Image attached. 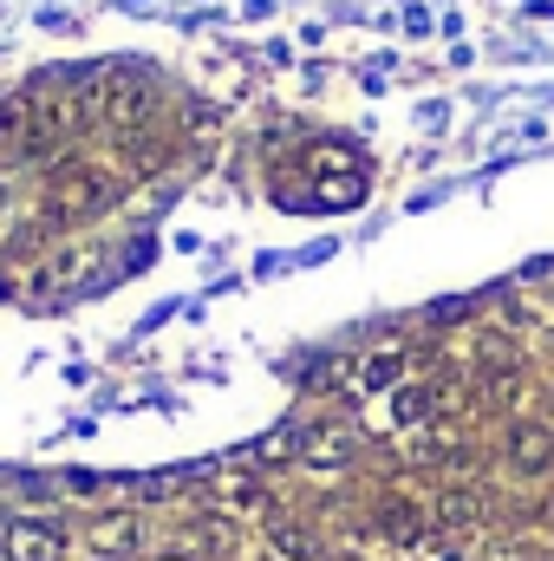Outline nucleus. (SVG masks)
<instances>
[{
    "mask_svg": "<svg viewBox=\"0 0 554 561\" xmlns=\"http://www.w3.org/2000/svg\"><path fill=\"white\" fill-rule=\"evenodd\" d=\"M79 99H85V112H92V118L118 125L125 138H131V125L143 131V118H150V79L131 72V66H105V72H92Z\"/></svg>",
    "mask_w": 554,
    "mask_h": 561,
    "instance_id": "nucleus-1",
    "label": "nucleus"
},
{
    "mask_svg": "<svg viewBox=\"0 0 554 561\" xmlns=\"http://www.w3.org/2000/svg\"><path fill=\"white\" fill-rule=\"evenodd\" d=\"M112 203V176L105 170H85V163H66L46 190V222H85Z\"/></svg>",
    "mask_w": 554,
    "mask_h": 561,
    "instance_id": "nucleus-2",
    "label": "nucleus"
},
{
    "mask_svg": "<svg viewBox=\"0 0 554 561\" xmlns=\"http://www.w3.org/2000/svg\"><path fill=\"white\" fill-rule=\"evenodd\" d=\"M7 561H66V536H59V523H39V516L7 523Z\"/></svg>",
    "mask_w": 554,
    "mask_h": 561,
    "instance_id": "nucleus-3",
    "label": "nucleus"
},
{
    "mask_svg": "<svg viewBox=\"0 0 554 561\" xmlns=\"http://www.w3.org/2000/svg\"><path fill=\"white\" fill-rule=\"evenodd\" d=\"M509 463L522 470V477H542V470H554V431L535 419L509 424Z\"/></svg>",
    "mask_w": 554,
    "mask_h": 561,
    "instance_id": "nucleus-4",
    "label": "nucleus"
},
{
    "mask_svg": "<svg viewBox=\"0 0 554 561\" xmlns=\"http://www.w3.org/2000/svg\"><path fill=\"white\" fill-rule=\"evenodd\" d=\"M353 450H359V437H353L346 424H320V431H307V444H300V457H307L313 470H339V463H353Z\"/></svg>",
    "mask_w": 554,
    "mask_h": 561,
    "instance_id": "nucleus-5",
    "label": "nucleus"
},
{
    "mask_svg": "<svg viewBox=\"0 0 554 561\" xmlns=\"http://www.w3.org/2000/svg\"><path fill=\"white\" fill-rule=\"evenodd\" d=\"M372 523H379V536H385V542H399V549H412L417 536H424V510L405 503V496H385Z\"/></svg>",
    "mask_w": 554,
    "mask_h": 561,
    "instance_id": "nucleus-6",
    "label": "nucleus"
},
{
    "mask_svg": "<svg viewBox=\"0 0 554 561\" xmlns=\"http://www.w3.org/2000/svg\"><path fill=\"white\" fill-rule=\"evenodd\" d=\"M483 516H489V496L483 490H443L437 496V523L443 529H476Z\"/></svg>",
    "mask_w": 554,
    "mask_h": 561,
    "instance_id": "nucleus-7",
    "label": "nucleus"
},
{
    "mask_svg": "<svg viewBox=\"0 0 554 561\" xmlns=\"http://www.w3.org/2000/svg\"><path fill=\"white\" fill-rule=\"evenodd\" d=\"M138 542H143V523H138V516H125V510H118V516H105V523L92 529V549H99V556H131Z\"/></svg>",
    "mask_w": 554,
    "mask_h": 561,
    "instance_id": "nucleus-8",
    "label": "nucleus"
},
{
    "mask_svg": "<svg viewBox=\"0 0 554 561\" xmlns=\"http://www.w3.org/2000/svg\"><path fill=\"white\" fill-rule=\"evenodd\" d=\"M268 549H275V556H287V561H313V556H320V549H313V536H307L293 516H280V510L268 516Z\"/></svg>",
    "mask_w": 554,
    "mask_h": 561,
    "instance_id": "nucleus-9",
    "label": "nucleus"
},
{
    "mask_svg": "<svg viewBox=\"0 0 554 561\" xmlns=\"http://www.w3.org/2000/svg\"><path fill=\"white\" fill-rule=\"evenodd\" d=\"M399 373H405V353H372L359 379H366L372 392H385V386H399Z\"/></svg>",
    "mask_w": 554,
    "mask_h": 561,
    "instance_id": "nucleus-10",
    "label": "nucleus"
},
{
    "mask_svg": "<svg viewBox=\"0 0 554 561\" xmlns=\"http://www.w3.org/2000/svg\"><path fill=\"white\" fill-rule=\"evenodd\" d=\"M26 118H33V105L26 99H7L0 105V144H26Z\"/></svg>",
    "mask_w": 554,
    "mask_h": 561,
    "instance_id": "nucleus-11",
    "label": "nucleus"
},
{
    "mask_svg": "<svg viewBox=\"0 0 554 561\" xmlns=\"http://www.w3.org/2000/svg\"><path fill=\"white\" fill-rule=\"evenodd\" d=\"M125 157H131L138 170H163V157H170V144H157V138H138V131H131V138H125Z\"/></svg>",
    "mask_w": 554,
    "mask_h": 561,
    "instance_id": "nucleus-12",
    "label": "nucleus"
},
{
    "mask_svg": "<svg viewBox=\"0 0 554 561\" xmlns=\"http://www.w3.org/2000/svg\"><path fill=\"white\" fill-rule=\"evenodd\" d=\"M424 412H430V392H417V386L392 392V424H417Z\"/></svg>",
    "mask_w": 554,
    "mask_h": 561,
    "instance_id": "nucleus-13",
    "label": "nucleus"
},
{
    "mask_svg": "<svg viewBox=\"0 0 554 561\" xmlns=\"http://www.w3.org/2000/svg\"><path fill=\"white\" fill-rule=\"evenodd\" d=\"M216 496L222 503H255V477H216Z\"/></svg>",
    "mask_w": 554,
    "mask_h": 561,
    "instance_id": "nucleus-14",
    "label": "nucleus"
},
{
    "mask_svg": "<svg viewBox=\"0 0 554 561\" xmlns=\"http://www.w3.org/2000/svg\"><path fill=\"white\" fill-rule=\"evenodd\" d=\"M157 561H196V556H176V549H170V556H157Z\"/></svg>",
    "mask_w": 554,
    "mask_h": 561,
    "instance_id": "nucleus-15",
    "label": "nucleus"
}]
</instances>
